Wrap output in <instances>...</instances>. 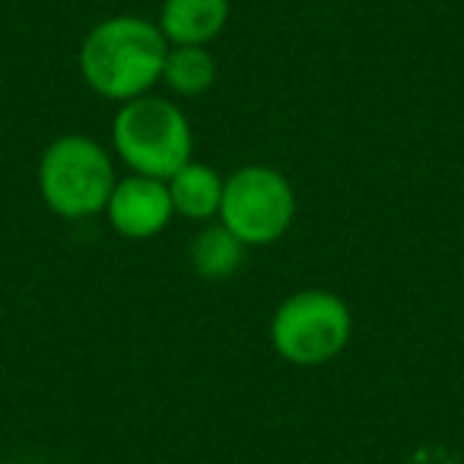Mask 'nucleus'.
<instances>
[{
    "instance_id": "f257e3e1",
    "label": "nucleus",
    "mask_w": 464,
    "mask_h": 464,
    "mask_svg": "<svg viewBox=\"0 0 464 464\" xmlns=\"http://www.w3.org/2000/svg\"><path fill=\"white\" fill-rule=\"evenodd\" d=\"M169 42L153 20L109 16L99 20L80 42L77 67L83 83L109 102H130L162 80Z\"/></svg>"
},
{
    "instance_id": "f03ea898",
    "label": "nucleus",
    "mask_w": 464,
    "mask_h": 464,
    "mask_svg": "<svg viewBox=\"0 0 464 464\" xmlns=\"http://www.w3.org/2000/svg\"><path fill=\"white\" fill-rule=\"evenodd\" d=\"M111 153L128 172L147 179H172L185 162L194 160V130L181 105L147 92L121 102L111 118Z\"/></svg>"
},
{
    "instance_id": "7ed1b4c3",
    "label": "nucleus",
    "mask_w": 464,
    "mask_h": 464,
    "mask_svg": "<svg viewBox=\"0 0 464 464\" xmlns=\"http://www.w3.org/2000/svg\"><path fill=\"white\" fill-rule=\"evenodd\" d=\"M118 185L111 153L86 134H61L42 150L39 194L42 204L61 219L102 217Z\"/></svg>"
},
{
    "instance_id": "20e7f679",
    "label": "nucleus",
    "mask_w": 464,
    "mask_h": 464,
    "mask_svg": "<svg viewBox=\"0 0 464 464\" xmlns=\"http://www.w3.org/2000/svg\"><path fill=\"white\" fill-rule=\"evenodd\" d=\"M267 337L290 366H328L353 337V312L331 290H299L274 309Z\"/></svg>"
},
{
    "instance_id": "39448f33",
    "label": "nucleus",
    "mask_w": 464,
    "mask_h": 464,
    "mask_svg": "<svg viewBox=\"0 0 464 464\" xmlns=\"http://www.w3.org/2000/svg\"><path fill=\"white\" fill-rule=\"evenodd\" d=\"M219 223L248 248H267L290 232L296 219V191L274 166H242L226 175Z\"/></svg>"
},
{
    "instance_id": "423d86ee",
    "label": "nucleus",
    "mask_w": 464,
    "mask_h": 464,
    "mask_svg": "<svg viewBox=\"0 0 464 464\" xmlns=\"http://www.w3.org/2000/svg\"><path fill=\"white\" fill-rule=\"evenodd\" d=\"M105 219H109V226L121 239H156L175 219L169 185L160 179L128 172L124 179H118L115 191H111L109 204H105Z\"/></svg>"
},
{
    "instance_id": "0eeeda50",
    "label": "nucleus",
    "mask_w": 464,
    "mask_h": 464,
    "mask_svg": "<svg viewBox=\"0 0 464 464\" xmlns=\"http://www.w3.org/2000/svg\"><path fill=\"white\" fill-rule=\"evenodd\" d=\"M229 0H162L160 33L169 45H210L229 26Z\"/></svg>"
},
{
    "instance_id": "6e6552de",
    "label": "nucleus",
    "mask_w": 464,
    "mask_h": 464,
    "mask_svg": "<svg viewBox=\"0 0 464 464\" xmlns=\"http://www.w3.org/2000/svg\"><path fill=\"white\" fill-rule=\"evenodd\" d=\"M169 198H172L175 217H185L191 223H213L223 207L226 175H219L207 162H185L172 179H166Z\"/></svg>"
},
{
    "instance_id": "1a4fd4ad",
    "label": "nucleus",
    "mask_w": 464,
    "mask_h": 464,
    "mask_svg": "<svg viewBox=\"0 0 464 464\" xmlns=\"http://www.w3.org/2000/svg\"><path fill=\"white\" fill-rule=\"evenodd\" d=\"M246 242H239L219 219H213L194 232L191 246H188V261L200 280L213 284V280H229L232 274H239L246 265Z\"/></svg>"
},
{
    "instance_id": "9d476101",
    "label": "nucleus",
    "mask_w": 464,
    "mask_h": 464,
    "mask_svg": "<svg viewBox=\"0 0 464 464\" xmlns=\"http://www.w3.org/2000/svg\"><path fill=\"white\" fill-rule=\"evenodd\" d=\"M160 83H166L169 92L181 99L204 96L217 83V61L204 45H169Z\"/></svg>"
},
{
    "instance_id": "9b49d317",
    "label": "nucleus",
    "mask_w": 464,
    "mask_h": 464,
    "mask_svg": "<svg viewBox=\"0 0 464 464\" xmlns=\"http://www.w3.org/2000/svg\"><path fill=\"white\" fill-rule=\"evenodd\" d=\"M404 464H461V458L451 455L449 449H439V445H426V449H417Z\"/></svg>"
}]
</instances>
